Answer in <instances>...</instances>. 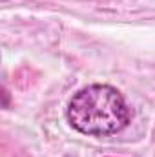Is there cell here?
Segmentation results:
<instances>
[{"label": "cell", "instance_id": "6da1fadb", "mask_svg": "<svg viewBox=\"0 0 155 157\" xmlns=\"http://www.w3.org/2000/svg\"><path fill=\"white\" fill-rule=\"evenodd\" d=\"M70 126L89 137H108L122 132L131 122V108L124 95L110 84H89L68 102Z\"/></svg>", "mask_w": 155, "mask_h": 157}]
</instances>
